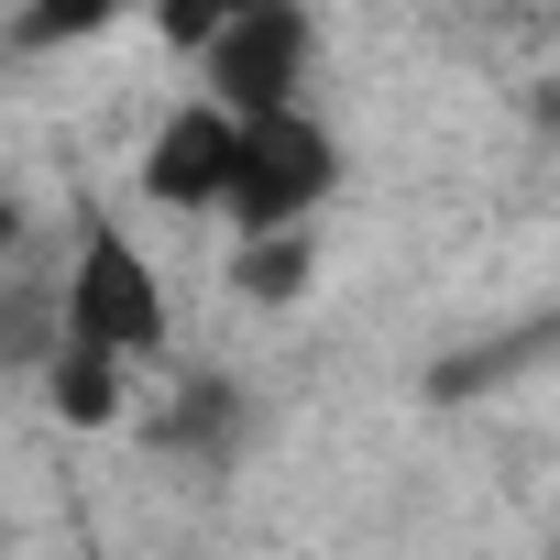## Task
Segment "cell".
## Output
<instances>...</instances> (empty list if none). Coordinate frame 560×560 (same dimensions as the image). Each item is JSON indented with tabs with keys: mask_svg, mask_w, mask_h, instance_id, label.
Returning a JSON list of instances; mask_svg holds the SVG:
<instances>
[{
	"mask_svg": "<svg viewBox=\"0 0 560 560\" xmlns=\"http://www.w3.org/2000/svg\"><path fill=\"white\" fill-rule=\"evenodd\" d=\"M341 176H352L341 132H330L308 100H287V110L242 121V154H231V198H220V220H231V231H319V209L341 198Z\"/></svg>",
	"mask_w": 560,
	"mask_h": 560,
	"instance_id": "cell-1",
	"label": "cell"
},
{
	"mask_svg": "<svg viewBox=\"0 0 560 560\" xmlns=\"http://www.w3.org/2000/svg\"><path fill=\"white\" fill-rule=\"evenodd\" d=\"M56 330L67 341H100V352H121L132 374L176 341V298H165V275H154V253L121 231V220H89L78 231V253H67V287H56Z\"/></svg>",
	"mask_w": 560,
	"mask_h": 560,
	"instance_id": "cell-2",
	"label": "cell"
},
{
	"mask_svg": "<svg viewBox=\"0 0 560 560\" xmlns=\"http://www.w3.org/2000/svg\"><path fill=\"white\" fill-rule=\"evenodd\" d=\"M187 67H198V100H220L231 121H264V110L308 100V67H319V12H308V0H253V12H242V23H220Z\"/></svg>",
	"mask_w": 560,
	"mask_h": 560,
	"instance_id": "cell-3",
	"label": "cell"
},
{
	"mask_svg": "<svg viewBox=\"0 0 560 560\" xmlns=\"http://www.w3.org/2000/svg\"><path fill=\"white\" fill-rule=\"evenodd\" d=\"M231 154H242V121L220 100H176L154 121V143H143V198L176 209V220H209L231 198Z\"/></svg>",
	"mask_w": 560,
	"mask_h": 560,
	"instance_id": "cell-4",
	"label": "cell"
},
{
	"mask_svg": "<svg viewBox=\"0 0 560 560\" xmlns=\"http://www.w3.org/2000/svg\"><path fill=\"white\" fill-rule=\"evenodd\" d=\"M34 385H45V407H56L67 429H121V418H132V363H121V352H100V341L45 330Z\"/></svg>",
	"mask_w": 560,
	"mask_h": 560,
	"instance_id": "cell-5",
	"label": "cell"
},
{
	"mask_svg": "<svg viewBox=\"0 0 560 560\" xmlns=\"http://www.w3.org/2000/svg\"><path fill=\"white\" fill-rule=\"evenodd\" d=\"M319 287V242L308 231H231V298L242 308H298Z\"/></svg>",
	"mask_w": 560,
	"mask_h": 560,
	"instance_id": "cell-6",
	"label": "cell"
},
{
	"mask_svg": "<svg viewBox=\"0 0 560 560\" xmlns=\"http://www.w3.org/2000/svg\"><path fill=\"white\" fill-rule=\"evenodd\" d=\"M110 23H121V0H12V45H34V56H67Z\"/></svg>",
	"mask_w": 560,
	"mask_h": 560,
	"instance_id": "cell-7",
	"label": "cell"
},
{
	"mask_svg": "<svg viewBox=\"0 0 560 560\" xmlns=\"http://www.w3.org/2000/svg\"><path fill=\"white\" fill-rule=\"evenodd\" d=\"M242 12H253V0H143V23H154L165 56H198V45H209L220 23H242Z\"/></svg>",
	"mask_w": 560,
	"mask_h": 560,
	"instance_id": "cell-8",
	"label": "cell"
},
{
	"mask_svg": "<svg viewBox=\"0 0 560 560\" xmlns=\"http://www.w3.org/2000/svg\"><path fill=\"white\" fill-rule=\"evenodd\" d=\"M12 253H23V198L0 187V275H12Z\"/></svg>",
	"mask_w": 560,
	"mask_h": 560,
	"instance_id": "cell-9",
	"label": "cell"
},
{
	"mask_svg": "<svg viewBox=\"0 0 560 560\" xmlns=\"http://www.w3.org/2000/svg\"><path fill=\"white\" fill-rule=\"evenodd\" d=\"M0 12H12V0H0Z\"/></svg>",
	"mask_w": 560,
	"mask_h": 560,
	"instance_id": "cell-10",
	"label": "cell"
}]
</instances>
